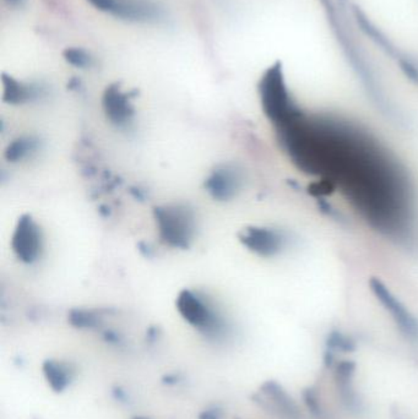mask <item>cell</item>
<instances>
[{
	"label": "cell",
	"mask_w": 418,
	"mask_h": 419,
	"mask_svg": "<svg viewBox=\"0 0 418 419\" xmlns=\"http://www.w3.org/2000/svg\"><path fill=\"white\" fill-rule=\"evenodd\" d=\"M275 130L301 171L340 189L377 232L395 243L414 245L412 184L403 165L375 135L347 119L309 114L302 108Z\"/></svg>",
	"instance_id": "cell-1"
},
{
	"label": "cell",
	"mask_w": 418,
	"mask_h": 419,
	"mask_svg": "<svg viewBox=\"0 0 418 419\" xmlns=\"http://www.w3.org/2000/svg\"><path fill=\"white\" fill-rule=\"evenodd\" d=\"M161 242L173 249H189L194 243L198 219L194 209L183 202H170L154 209Z\"/></svg>",
	"instance_id": "cell-2"
},
{
	"label": "cell",
	"mask_w": 418,
	"mask_h": 419,
	"mask_svg": "<svg viewBox=\"0 0 418 419\" xmlns=\"http://www.w3.org/2000/svg\"><path fill=\"white\" fill-rule=\"evenodd\" d=\"M258 90L264 114L275 128L287 122L301 108L287 88L280 63L274 64L264 73Z\"/></svg>",
	"instance_id": "cell-3"
},
{
	"label": "cell",
	"mask_w": 418,
	"mask_h": 419,
	"mask_svg": "<svg viewBox=\"0 0 418 419\" xmlns=\"http://www.w3.org/2000/svg\"><path fill=\"white\" fill-rule=\"evenodd\" d=\"M175 307L185 322L201 331L215 334L224 327V317L214 301L204 292L185 288L178 294Z\"/></svg>",
	"instance_id": "cell-4"
},
{
	"label": "cell",
	"mask_w": 418,
	"mask_h": 419,
	"mask_svg": "<svg viewBox=\"0 0 418 419\" xmlns=\"http://www.w3.org/2000/svg\"><path fill=\"white\" fill-rule=\"evenodd\" d=\"M93 8L117 19L135 24H159L166 10L156 0H88Z\"/></svg>",
	"instance_id": "cell-5"
},
{
	"label": "cell",
	"mask_w": 418,
	"mask_h": 419,
	"mask_svg": "<svg viewBox=\"0 0 418 419\" xmlns=\"http://www.w3.org/2000/svg\"><path fill=\"white\" fill-rule=\"evenodd\" d=\"M44 238L42 228L31 214L20 216L11 237V249L21 263L34 265L42 256Z\"/></svg>",
	"instance_id": "cell-6"
},
{
	"label": "cell",
	"mask_w": 418,
	"mask_h": 419,
	"mask_svg": "<svg viewBox=\"0 0 418 419\" xmlns=\"http://www.w3.org/2000/svg\"><path fill=\"white\" fill-rule=\"evenodd\" d=\"M239 242L260 258H274L286 250L290 235L282 229L265 226H248L238 234Z\"/></svg>",
	"instance_id": "cell-7"
},
{
	"label": "cell",
	"mask_w": 418,
	"mask_h": 419,
	"mask_svg": "<svg viewBox=\"0 0 418 419\" xmlns=\"http://www.w3.org/2000/svg\"><path fill=\"white\" fill-rule=\"evenodd\" d=\"M245 184L243 168L237 163H221L205 178L204 188L214 200L227 202L238 196Z\"/></svg>",
	"instance_id": "cell-8"
},
{
	"label": "cell",
	"mask_w": 418,
	"mask_h": 419,
	"mask_svg": "<svg viewBox=\"0 0 418 419\" xmlns=\"http://www.w3.org/2000/svg\"><path fill=\"white\" fill-rule=\"evenodd\" d=\"M370 287L385 310L390 312L401 334L411 341L418 342V319L405 307L404 303L379 278H370Z\"/></svg>",
	"instance_id": "cell-9"
},
{
	"label": "cell",
	"mask_w": 418,
	"mask_h": 419,
	"mask_svg": "<svg viewBox=\"0 0 418 419\" xmlns=\"http://www.w3.org/2000/svg\"><path fill=\"white\" fill-rule=\"evenodd\" d=\"M103 112L111 124L118 129H129L135 118L132 93L123 91L119 83H112L102 96Z\"/></svg>",
	"instance_id": "cell-10"
},
{
	"label": "cell",
	"mask_w": 418,
	"mask_h": 419,
	"mask_svg": "<svg viewBox=\"0 0 418 419\" xmlns=\"http://www.w3.org/2000/svg\"><path fill=\"white\" fill-rule=\"evenodd\" d=\"M3 83V99L9 104H26L36 102L46 96V88L34 83H24L10 76L8 74L1 75Z\"/></svg>",
	"instance_id": "cell-11"
},
{
	"label": "cell",
	"mask_w": 418,
	"mask_h": 419,
	"mask_svg": "<svg viewBox=\"0 0 418 419\" xmlns=\"http://www.w3.org/2000/svg\"><path fill=\"white\" fill-rule=\"evenodd\" d=\"M356 363L352 361H341L336 366V383L340 386L342 399L351 408H358V400L353 390V376H355Z\"/></svg>",
	"instance_id": "cell-12"
},
{
	"label": "cell",
	"mask_w": 418,
	"mask_h": 419,
	"mask_svg": "<svg viewBox=\"0 0 418 419\" xmlns=\"http://www.w3.org/2000/svg\"><path fill=\"white\" fill-rule=\"evenodd\" d=\"M39 147H41L39 139L34 135H22L16 137L13 142H9V145L5 149V160L10 163L25 161L29 157L34 156L36 152H39Z\"/></svg>",
	"instance_id": "cell-13"
},
{
	"label": "cell",
	"mask_w": 418,
	"mask_h": 419,
	"mask_svg": "<svg viewBox=\"0 0 418 419\" xmlns=\"http://www.w3.org/2000/svg\"><path fill=\"white\" fill-rule=\"evenodd\" d=\"M63 58L67 63L78 69L91 68L93 65V55L83 48H67L63 52Z\"/></svg>",
	"instance_id": "cell-14"
},
{
	"label": "cell",
	"mask_w": 418,
	"mask_h": 419,
	"mask_svg": "<svg viewBox=\"0 0 418 419\" xmlns=\"http://www.w3.org/2000/svg\"><path fill=\"white\" fill-rule=\"evenodd\" d=\"M326 347H328V350L332 352L340 351L342 353H349V352L355 351L356 343L347 335L334 330L329 334V336L326 338Z\"/></svg>",
	"instance_id": "cell-15"
},
{
	"label": "cell",
	"mask_w": 418,
	"mask_h": 419,
	"mask_svg": "<svg viewBox=\"0 0 418 419\" xmlns=\"http://www.w3.org/2000/svg\"><path fill=\"white\" fill-rule=\"evenodd\" d=\"M70 322L75 327H93L97 322V317L93 312H88V310H73L70 314Z\"/></svg>",
	"instance_id": "cell-16"
},
{
	"label": "cell",
	"mask_w": 418,
	"mask_h": 419,
	"mask_svg": "<svg viewBox=\"0 0 418 419\" xmlns=\"http://www.w3.org/2000/svg\"><path fill=\"white\" fill-rule=\"evenodd\" d=\"M46 374H47V378H48V380L50 381V384H52L54 389H57V390L63 389L64 385H65V376H64L62 371L58 369V366L48 363L47 368H46Z\"/></svg>",
	"instance_id": "cell-17"
},
{
	"label": "cell",
	"mask_w": 418,
	"mask_h": 419,
	"mask_svg": "<svg viewBox=\"0 0 418 419\" xmlns=\"http://www.w3.org/2000/svg\"><path fill=\"white\" fill-rule=\"evenodd\" d=\"M316 200H318V206H319L321 212H324L326 216H329V217L336 219V221H340V222H344V221H345L344 214H341L339 210H336L334 206L331 205L330 202H328L325 199L318 198Z\"/></svg>",
	"instance_id": "cell-18"
},
{
	"label": "cell",
	"mask_w": 418,
	"mask_h": 419,
	"mask_svg": "<svg viewBox=\"0 0 418 419\" xmlns=\"http://www.w3.org/2000/svg\"><path fill=\"white\" fill-rule=\"evenodd\" d=\"M304 401H306L308 408L311 410V413L316 415V417H321L323 415V410H321V404L316 399V394L309 389L304 392Z\"/></svg>",
	"instance_id": "cell-19"
},
{
	"label": "cell",
	"mask_w": 418,
	"mask_h": 419,
	"mask_svg": "<svg viewBox=\"0 0 418 419\" xmlns=\"http://www.w3.org/2000/svg\"><path fill=\"white\" fill-rule=\"evenodd\" d=\"M4 1L13 8H21L25 3V0H4Z\"/></svg>",
	"instance_id": "cell-20"
}]
</instances>
